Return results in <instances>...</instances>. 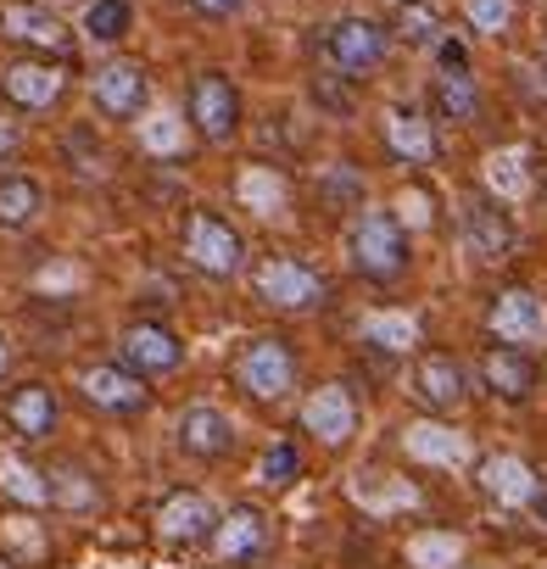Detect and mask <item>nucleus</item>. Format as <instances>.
<instances>
[{"mask_svg":"<svg viewBox=\"0 0 547 569\" xmlns=\"http://www.w3.org/2000/svg\"><path fill=\"white\" fill-rule=\"evenodd\" d=\"M0 569H12V558H0Z\"/></svg>","mask_w":547,"mask_h":569,"instance_id":"43","label":"nucleus"},{"mask_svg":"<svg viewBox=\"0 0 547 569\" xmlns=\"http://www.w3.org/2000/svg\"><path fill=\"white\" fill-rule=\"evenodd\" d=\"M40 212H46V190H40V179H29V173H7V179H0V234H23V229H34Z\"/></svg>","mask_w":547,"mask_h":569,"instance_id":"28","label":"nucleus"},{"mask_svg":"<svg viewBox=\"0 0 547 569\" xmlns=\"http://www.w3.org/2000/svg\"><path fill=\"white\" fill-rule=\"evenodd\" d=\"M325 51H330V62L347 73V79H364V73H375L380 62H386V51H391V29L386 23H375V18H341L330 34H325Z\"/></svg>","mask_w":547,"mask_h":569,"instance_id":"12","label":"nucleus"},{"mask_svg":"<svg viewBox=\"0 0 547 569\" xmlns=\"http://www.w3.org/2000/svg\"><path fill=\"white\" fill-rule=\"evenodd\" d=\"M90 101H96V112H101V118L129 123V118H140V112H146V101H151V73H146L140 62L118 57V62L96 68V79H90Z\"/></svg>","mask_w":547,"mask_h":569,"instance_id":"13","label":"nucleus"},{"mask_svg":"<svg viewBox=\"0 0 547 569\" xmlns=\"http://www.w3.org/2000/svg\"><path fill=\"white\" fill-rule=\"evenodd\" d=\"M380 134H386V151L408 168H430L436 162V123L419 112V107H386L380 118Z\"/></svg>","mask_w":547,"mask_h":569,"instance_id":"21","label":"nucleus"},{"mask_svg":"<svg viewBox=\"0 0 547 569\" xmlns=\"http://www.w3.org/2000/svg\"><path fill=\"white\" fill-rule=\"evenodd\" d=\"M541 68H547V40H541Z\"/></svg>","mask_w":547,"mask_h":569,"instance_id":"42","label":"nucleus"},{"mask_svg":"<svg viewBox=\"0 0 547 569\" xmlns=\"http://www.w3.org/2000/svg\"><path fill=\"white\" fill-rule=\"evenodd\" d=\"M190 7L201 18H235V12H246V0H190Z\"/></svg>","mask_w":547,"mask_h":569,"instance_id":"40","label":"nucleus"},{"mask_svg":"<svg viewBox=\"0 0 547 569\" xmlns=\"http://www.w3.org/2000/svg\"><path fill=\"white\" fill-rule=\"evenodd\" d=\"M0 34L12 46H29V57H68L73 51V29L51 7H40V0H7L0 7Z\"/></svg>","mask_w":547,"mask_h":569,"instance_id":"9","label":"nucleus"},{"mask_svg":"<svg viewBox=\"0 0 547 569\" xmlns=\"http://www.w3.org/2000/svg\"><path fill=\"white\" fill-rule=\"evenodd\" d=\"M129 29H135V7H129V0H90V7H84V34L96 46H118Z\"/></svg>","mask_w":547,"mask_h":569,"instance_id":"32","label":"nucleus"},{"mask_svg":"<svg viewBox=\"0 0 547 569\" xmlns=\"http://www.w3.org/2000/svg\"><path fill=\"white\" fill-rule=\"evenodd\" d=\"M7 491L23 502V508H46V469H29V463H7Z\"/></svg>","mask_w":547,"mask_h":569,"instance_id":"35","label":"nucleus"},{"mask_svg":"<svg viewBox=\"0 0 547 569\" xmlns=\"http://www.w3.org/2000/svg\"><path fill=\"white\" fill-rule=\"evenodd\" d=\"M402 452L419 458V463H436V469H458V463H469V441H464V430H452V425H441V419H414V425L402 430Z\"/></svg>","mask_w":547,"mask_h":569,"instance_id":"23","label":"nucleus"},{"mask_svg":"<svg viewBox=\"0 0 547 569\" xmlns=\"http://www.w3.org/2000/svg\"><path fill=\"white\" fill-rule=\"evenodd\" d=\"M185 112H190V129L201 146H229L240 134V90L229 73L207 68L190 79V96H185Z\"/></svg>","mask_w":547,"mask_h":569,"instance_id":"5","label":"nucleus"},{"mask_svg":"<svg viewBox=\"0 0 547 569\" xmlns=\"http://www.w3.org/2000/svg\"><path fill=\"white\" fill-rule=\"evenodd\" d=\"M212 552H218V563H262L268 558V547H274V525H268V513L257 508V502H235L229 513H218V525H212Z\"/></svg>","mask_w":547,"mask_h":569,"instance_id":"11","label":"nucleus"},{"mask_svg":"<svg viewBox=\"0 0 547 569\" xmlns=\"http://www.w3.org/2000/svg\"><path fill=\"white\" fill-rule=\"evenodd\" d=\"M458 558H464V536H452V530L408 536V569H458Z\"/></svg>","mask_w":547,"mask_h":569,"instance_id":"31","label":"nucleus"},{"mask_svg":"<svg viewBox=\"0 0 547 569\" xmlns=\"http://www.w3.org/2000/svg\"><path fill=\"white\" fill-rule=\"evenodd\" d=\"M480 386H486L497 402H530L536 386H541V369H536V358L519 352V347H486V358H480Z\"/></svg>","mask_w":547,"mask_h":569,"instance_id":"19","label":"nucleus"},{"mask_svg":"<svg viewBox=\"0 0 547 569\" xmlns=\"http://www.w3.org/2000/svg\"><path fill=\"white\" fill-rule=\"evenodd\" d=\"M101 497H107V491H101V480H96L84 463L68 458V463H51V469H46V502H51V508L90 513V508H101Z\"/></svg>","mask_w":547,"mask_h":569,"instance_id":"25","label":"nucleus"},{"mask_svg":"<svg viewBox=\"0 0 547 569\" xmlns=\"http://www.w3.org/2000/svg\"><path fill=\"white\" fill-rule=\"evenodd\" d=\"M0 96L18 112H51L68 96V68L57 57H18L0 68Z\"/></svg>","mask_w":547,"mask_h":569,"instance_id":"7","label":"nucleus"},{"mask_svg":"<svg viewBox=\"0 0 547 569\" xmlns=\"http://www.w3.org/2000/svg\"><path fill=\"white\" fill-rule=\"evenodd\" d=\"M118 363H123V369H135L140 380H157V375L185 369V341H179L168 325L140 319V325H129V330L118 336Z\"/></svg>","mask_w":547,"mask_h":569,"instance_id":"14","label":"nucleus"},{"mask_svg":"<svg viewBox=\"0 0 547 569\" xmlns=\"http://www.w3.org/2000/svg\"><path fill=\"white\" fill-rule=\"evenodd\" d=\"M185 262H190L196 273H207V279H235V273L246 268V234H240L229 218L196 207V212L185 218Z\"/></svg>","mask_w":547,"mask_h":569,"instance_id":"4","label":"nucleus"},{"mask_svg":"<svg viewBox=\"0 0 547 569\" xmlns=\"http://www.w3.org/2000/svg\"><path fill=\"white\" fill-rule=\"evenodd\" d=\"M79 397H84V408H96V413H107V419H135V413L151 408V386H146L135 369H123V363H96V369H84V375H79Z\"/></svg>","mask_w":547,"mask_h":569,"instance_id":"10","label":"nucleus"},{"mask_svg":"<svg viewBox=\"0 0 547 569\" xmlns=\"http://www.w3.org/2000/svg\"><path fill=\"white\" fill-rule=\"evenodd\" d=\"M12 358H18V352H12V341H7V336H0V380H7V375H12Z\"/></svg>","mask_w":547,"mask_h":569,"instance_id":"41","label":"nucleus"},{"mask_svg":"<svg viewBox=\"0 0 547 569\" xmlns=\"http://www.w3.org/2000/svg\"><path fill=\"white\" fill-rule=\"evenodd\" d=\"M297 475H302V458H297L291 441H280V447L262 452V480H268V486H291Z\"/></svg>","mask_w":547,"mask_h":569,"instance_id":"36","label":"nucleus"},{"mask_svg":"<svg viewBox=\"0 0 547 569\" xmlns=\"http://www.w3.org/2000/svg\"><path fill=\"white\" fill-rule=\"evenodd\" d=\"M18 146H23V129H18L12 118H0V168L18 157Z\"/></svg>","mask_w":547,"mask_h":569,"instance_id":"39","label":"nucleus"},{"mask_svg":"<svg viewBox=\"0 0 547 569\" xmlns=\"http://www.w3.org/2000/svg\"><path fill=\"white\" fill-rule=\"evenodd\" d=\"M391 34H397V40H408V46H430V40L441 34V18L425 7V0H402V12H397Z\"/></svg>","mask_w":547,"mask_h":569,"instance_id":"33","label":"nucleus"},{"mask_svg":"<svg viewBox=\"0 0 547 569\" xmlns=\"http://www.w3.org/2000/svg\"><path fill=\"white\" fill-rule=\"evenodd\" d=\"M541 179H547V168H541Z\"/></svg>","mask_w":547,"mask_h":569,"instance_id":"44","label":"nucleus"},{"mask_svg":"<svg viewBox=\"0 0 547 569\" xmlns=\"http://www.w3.org/2000/svg\"><path fill=\"white\" fill-rule=\"evenodd\" d=\"M464 18H469L475 34L497 40V34H508V23H514V0H464Z\"/></svg>","mask_w":547,"mask_h":569,"instance_id":"34","label":"nucleus"},{"mask_svg":"<svg viewBox=\"0 0 547 569\" xmlns=\"http://www.w3.org/2000/svg\"><path fill=\"white\" fill-rule=\"evenodd\" d=\"M414 402L436 419H452L469 402V375L452 352H419L414 363Z\"/></svg>","mask_w":547,"mask_h":569,"instance_id":"15","label":"nucleus"},{"mask_svg":"<svg viewBox=\"0 0 547 569\" xmlns=\"http://www.w3.org/2000/svg\"><path fill=\"white\" fill-rule=\"evenodd\" d=\"M146 146H151V151H173V146H179V118H168V112L151 118V123H146Z\"/></svg>","mask_w":547,"mask_h":569,"instance_id":"38","label":"nucleus"},{"mask_svg":"<svg viewBox=\"0 0 547 569\" xmlns=\"http://www.w3.org/2000/svg\"><path fill=\"white\" fill-rule=\"evenodd\" d=\"M251 291L274 313H314L330 302V279L319 268H308L302 257H262L251 268Z\"/></svg>","mask_w":547,"mask_h":569,"instance_id":"2","label":"nucleus"},{"mask_svg":"<svg viewBox=\"0 0 547 569\" xmlns=\"http://www.w3.org/2000/svg\"><path fill=\"white\" fill-rule=\"evenodd\" d=\"M458 229H464V240H469L475 257H503V251L514 246V218H508V207H503L497 196H486V190H469V196L458 201Z\"/></svg>","mask_w":547,"mask_h":569,"instance_id":"18","label":"nucleus"},{"mask_svg":"<svg viewBox=\"0 0 547 569\" xmlns=\"http://www.w3.org/2000/svg\"><path fill=\"white\" fill-rule=\"evenodd\" d=\"M235 196H240V207L257 212V218H280V212L291 207V184H286V173H274L268 162H246L240 179H235Z\"/></svg>","mask_w":547,"mask_h":569,"instance_id":"26","label":"nucleus"},{"mask_svg":"<svg viewBox=\"0 0 547 569\" xmlns=\"http://www.w3.org/2000/svg\"><path fill=\"white\" fill-rule=\"evenodd\" d=\"M486 330L497 347H519V352L547 347V302L536 291H525V284H508L486 308Z\"/></svg>","mask_w":547,"mask_h":569,"instance_id":"6","label":"nucleus"},{"mask_svg":"<svg viewBox=\"0 0 547 569\" xmlns=\"http://www.w3.org/2000/svg\"><path fill=\"white\" fill-rule=\"evenodd\" d=\"M0 413H7V425H12V436L18 441H46L51 430H57V391L46 386V380H23V386H12L7 391V402H0Z\"/></svg>","mask_w":547,"mask_h":569,"instance_id":"20","label":"nucleus"},{"mask_svg":"<svg viewBox=\"0 0 547 569\" xmlns=\"http://www.w3.org/2000/svg\"><path fill=\"white\" fill-rule=\"evenodd\" d=\"M397 7H402V0H397Z\"/></svg>","mask_w":547,"mask_h":569,"instance_id":"45","label":"nucleus"},{"mask_svg":"<svg viewBox=\"0 0 547 569\" xmlns=\"http://www.w3.org/2000/svg\"><path fill=\"white\" fill-rule=\"evenodd\" d=\"M391 218H397L402 229H430V223H436V212H430V196H425V190H402Z\"/></svg>","mask_w":547,"mask_h":569,"instance_id":"37","label":"nucleus"},{"mask_svg":"<svg viewBox=\"0 0 547 569\" xmlns=\"http://www.w3.org/2000/svg\"><path fill=\"white\" fill-rule=\"evenodd\" d=\"M358 341L386 352V358H402L419 347V313H402V308H386V313H364L358 319Z\"/></svg>","mask_w":547,"mask_h":569,"instance_id":"27","label":"nucleus"},{"mask_svg":"<svg viewBox=\"0 0 547 569\" xmlns=\"http://www.w3.org/2000/svg\"><path fill=\"white\" fill-rule=\"evenodd\" d=\"M480 179H486V196H497L503 207L508 201H525L536 190V173H530V151L525 146H503V151H486L480 157Z\"/></svg>","mask_w":547,"mask_h":569,"instance_id":"24","label":"nucleus"},{"mask_svg":"<svg viewBox=\"0 0 547 569\" xmlns=\"http://www.w3.org/2000/svg\"><path fill=\"white\" fill-rule=\"evenodd\" d=\"M302 430L319 441V447H347L352 436H358V397H352V386H341V380H330V386H319V391H308V402H302Z\"/></svg>","mask_w":547,"mask_h":569,"instance_id":"16","label":"nucleus"},{"mask_svg":"<svg viewBox=\"0 0 547 569\" xmlns=\"http://www.w3.org/2000/svg\"><path fill=\"white\" fill-rule=\"evenodd\" d=\"M0 541H7V558H12V569H34V563L51 552V541H46L40 519H29V513H12L7 525H0Z\"/></svg>","mask_w":547,"mask_h":569,"instance_id":"30","label":"nucleus"},{"mask_svg":"<svg viewBox=\"0 0 547 569\" xmlns=\"http://www.w3.org/2000/svg\"><path fill=\"white\" fill-rule=\"evenodd\" d=\"M475 486H480V497L486 502H497V508H508V513H525V508H536L541 502V475L519 458V452H486L480 463H475Z\"/></svg>","mask_w":547,"mask_h":569,"instance_id":"8","label":"nucleus"},{"mask_svg":"<svg viewBox=\"0 0 547 569\" xmlns=\"http://www.w3.org/2000/svg\"><path fill=\"white\" fill-rule=\"evenodd\" d=\"M179 452L196 458V463H218L235 452V419L223 408H185L179 413Z\"/></svg>","mask_w":547,"mask_h":569,"instance_id":"22","label":"nucleus"},{"mask_svg":"<svg viewBox=\"0 0 547 569\" xmlns=\"http://www.w3.org/2000/svg\"><path fill=\"white\" fill-rule=\"evenodd\" d=\"M157 536L168 541V547H201L207 536H212V525H218V508L201 497V491H190V486H179V491H168L162 502H157Z\"/></svg>","mask_w":547,"mask_h":569,"instance_id":"17","label":"nucleus"},{"mask_svg":"<svg viewBox=\"0 0 547 569\" xmlns=\"http://www.w3.org/2000/svg\"><path fill=\"white\" fill-rule=\"evenodd\" d=\"M430 107H436L441 123H475L480 118V90H475L469 73H441L430 84Z\"/></svg>","mask_w":547,"mask_h":569,"instance_id":"29","label":"nucleus"},{"mask_svg":"<svg viewBox=\"0 0 547 569\" xmlns=\"http://www.w3.org/2000/svg\"><path fill=\"white\" fill-rule=\"evenodd\" d=\"M347 262L369 284H397L408 273V262H414L408 229L386 207H358L352 223H347Z\"/></svg>","mask_w":547,"mask_h":569,"instance_id":"1","label":"nucleus"},{"mask_svg":"<svg viewBox=\"0 0 547 569\" xmlns=\"http://www.w3.org/2000/svg\"><path fill=\"white\" fill-rule=\"evenodd\" d=\"M297 347L286 336H251L235 358V386L251 397V402H286L297 391Z\"/></svg>","mask_w":547,"mask_h":569,"instance_id":"3","label":"nucleus"}]
</instances>
